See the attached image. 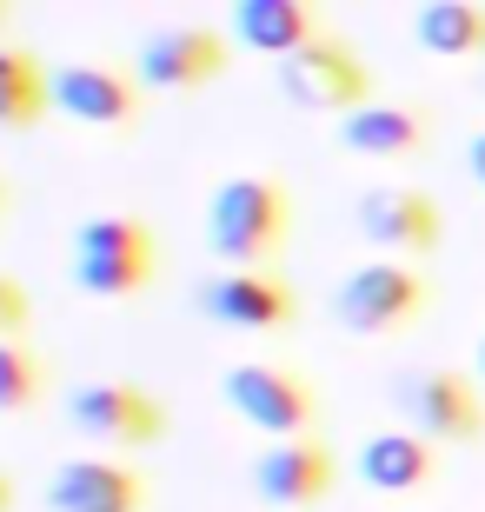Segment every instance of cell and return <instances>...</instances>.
<instances>
[{"instance_id": "6da1fadb", "label": "cell", "mask_w": 485, "mask_h": 512, "mask_svg": "<svg viewBox=\"0 0 485 512\" xmlns=\"http://www.w3.org/2000/svg\"><path fill=\"white\" fill-rule=\"evenodd\" d=\"M293 227V193L273 173H233L206 200V240L226 266H260L286 247Z\"/></svg>"}, {"instance_id": "7a4b0ae2", "label": "cell", "mask_w": 485, "mask_h": 512, "mask_svg": "<svg viewBox=\"0 0 485 512\" xmlns=\"http://www.w3.org/2000/svg\"><path fill=\"white\" fill-rule=\"evenodd\" d=\"M160 280V240L140 213H94L74 227V286L94 300H133Z\"/></svg>"}, {"instance_id": "3957f363", "label": "cell", "mask_w": 485, "mask_h": 512, "mask_svg": "<svg viewBox=\"0 0 485 512\" xmlns=\"http://www.w3.org/2000/svg\"><path fill=\"white\" fill-rule=\"evenodd\" d=\"M426 306H432V286H426V273L406 266V260H366L333 286V320L346 326V333H359V340L406 333Z\"/></svg>"}, {"instance_id": "277c9868", "label": "cell", "mask_w": 485, "mask_h": 512, "mask_svg": "<svg viewBox=\"0 0 485 512\" xmlns=\"http://www.w3.org/2000/svg\"><path fill=\"white\" fill-rule=\"evenodd\" d=\"M392 406L432 446H479L485 439V393L459 366H412L392 380Z\"/></svg>"}, {"instance_id": "5b68a950", "label": "cell", "mask_w": 485, "mask_h": 512, "mask_svg": "<svg viewBox=\"0 0 485 512\" xmlns=\"http://www.w3.org/2000/svg\"><path fill=\"white\" fill-rule=\"evenodd\" d=\"M280 94L286 107L299 114H359V107H373V67L353 54V40L339 34H319L313 47H299L293 60H280Z\"/></svg>"}, {"instance_id": "8992f818", "label": "cell", "mask_w": 485, "mask_h": 512, "mask_svg": "<svg viewBox=\"0 0 485 512\" xmlns=\"http://www.w3.org/2000/svg\"><path fill=\"white\" fill-rule=\"evenodd\" d=\"M220 393L226 406L260 426L266 439H306L319 426V393L313 380H299L293 366H273V360H240L220 373Z\"/></svg>"}, {"instance_id": "52a82bcc", "label": "cell", "mask_w": 485, "mask_h": 512, "mask_svg": "<svg viewBox=\"0 0 485 512\" xmlns=\"http://www.w3.org/2000/svg\"><path fill=\"white\" fill-rule=\"evenodd\" d=\"M67 419L74 433H87L94 446H113V453H140V446H160L173 426L167 399H153L147 386L133 380H87L67 393Z\"/></svg>"}, {"instance_id": "ba28073f", "label": "cell", "mask_w": 485, "mask_h": 512, "mask_svg": "<svg viewBox=\"0 0 485 512\" xmlns=\"http://www.w3.org/2000/svg\"><path fill=\"white\" fill-rule=\"evenodd\" d=\"M233 67V47H226L220 27H193V20H173V27H153L133 54V80L153 87V94H193L206 80H220Z\"/></svg>"}, {"instance_id": "9c48e42d", "label": "cell", "mask_w": 485, "mask_h": 512, "mask_svg": "<svg viewBox=\"0 0 485 512\" xmlns=\"http://www.w3.org/2000/svg\"><path fill=\"white\" fill-rule=\"evenodd\" d=\"M47 100L74 127H100V133L140 127V80L127 67H107V60H60L47 74Z\"/></svg>"}, {"instance_id": "30bf717a", "label": "cell", "mask_w": 485, "mask_h": 512, "mask_svg": "<svg viewBox=\"0 0 485 512\" xmlns=\"http://www.w3.org/2000/svg\"><path fill=\"white\" fill-rule=\"evenodd\" d=\"M333 486H339V459L319 433L266 439L260 453H253V493L273 512H313V506L333 499Z\"/></svg>"}, {"instance_id": "8fae6325", "label": "cell", "mask_w": 485, "mask_h": 512, "mask_svg": "<svg viewBox=\"0 0 485 512\" xmlns=\"http://www.w3.org/2000/svg\"><path fill=\"white\" fill-rule=\"evenodd\" d=\"M193 306H200L206 320H220L226 333H286L299 313L293 286L280 273H266V266H226L213 280L193 286Z\"/></svg>"}, {"instance_id": "7c38bea8", "label": "cell", "mask_w": 485, "mask_h": 512, "mask_svg": "<svg viewBox=\"0 0 485 512\" xmlns=\"http://www.w3.org/2000/svg\"><path fill=\"white\" fill-rule=\"evenodd\" d=\"M353 227L366 233L386 260H412V253H432L439 240H446V213H439V200H432L426 187H399V180H386V187L359 193Z\"/></svg>"}, {"instance_id": "4fadbf2b", "label": "cell", "mask_w": 485, "mask_h": 512, "mask_svg": "<svg viewBox=\"0 0 485 512\" xmlns=\"http://www.w3.org/2000/svg\"><path fill=\"white\" fill-rule=\"evenodd\" d=\"M47 506L54 512H147V473L107 453L60 459L54 479H47Z\"/></svg>"}, {"instance_id": "5bb4252c", "label": "cell", "mask_w": 485, "mask_h": 512, "mask_svg": "<svg viewBox=\"0 0 485 512\" xmlns=\"http://www.w3.org/2000/svg\"><path fill=\"white\" fill-rule=\"evenodd\" d=\"M359 479L386 499H412L439 479V446L419 439L412 426H386V433H373L359 446Z\"/></svg>"}, {"instance_id": "9a60e30c", "label": "cell", "mask_w": 485, "mask_h": 512, "mask_svg": "<svg viewBox=\"0 0 485 512\" xmlns=\"http://www.w3.org/2000/svg\"><path fill=\"white\" fill-rule=\"evenodd\" d=\"M226 34L240 40V47H253V54L293 60L299 47H313V40L326 34V20H319L313 0H233Z\"/></svg>"}, {"instance_id": "2e32d148", "label": "cell", "mask_w": 485, "mask_h": 512, "mask_svg": "<svg viewBox=\"0 0 485 512\" xmlns=\"http://www.w3.org/2000/svg\"><path fill=\"white\" fill-rule=\"evenodd\" d=\"M432 140V120L426 107H406V100H373L359 114L339 120V147L346 153H366V160H406Z\"/></svg>"}, {"instance_id": "e0dca14e", "label": "cell", "mask_w": 485, "mask_h": 512, "mask_svg": "<svg viewBox=\"0 0 485 512\" xmlns=\"http://www.w3.org/2000/svg\"><path fill=\"white\" fill-rule=\"evenodd\" d=\"M412 40L439 60H472L485 54V7L479 0H426L412 14Z\"/></svg>"}, {"instance_id": "ac0fdd59", "label": "cell", "mask_w": 485, "mask_h": 512, "mask_svg": "<svg viewBox=\"0 0 485 512\" xmlns=\"http://www.w3.org/2000/svg\"><path fill=\"white\" fill-rule=\"evenodd\" d=\"M47 74H54V67H40V54L0 47V133H27V127H40V120L54 114Z\"/></svg>"}, {"instance_id": "d6986e66", "label": "cell", "mask_w": 485, "mask_h": 512, "mask_svg": "<svg viewBox=\"0 0 485 512\" xmlns=\"http://www.w3.org/2000/svg\"><path fill=\"white\" fill-rule=\"evenodd\" d=\"M47 373H54V366L40 360L27 340H0V413H27V406H40Z\"/></svg>"}, {"instance_id": "ffe728a7", "label": "cell", "mask_w": 485, "mask_h": 512, "mask_svg": "<svg viewBox=\"0 0 485 512\" xmlns=\"http://www.w3.org/2000/svg\"><path fill=\"white\" fill-rule=\"evenodd\" d=\"M27 326H34V300H27V286L14 273H0V340H27Z\"/></svg>"}, {"instance_id": "44dd1931", "label": "cell", "mask_w": 485, "mask_h": 512, "mask_svg": "<svg viewBox=\"0 0 485 512\" xmlns=\"http://www.w3.org/2000/svg\"><path fill=\"white\" fill-rule=\"evenodd\" d=\"M466 160H472V180L485 187V133H472V147H466Z\"/></svg>"}, {"instance_id": "7402d4cb", "label": "cell", "mask_w": 485, "mask_h": 512, "mask_svg": "<svg viewBox=\"0 0 485 512\" xmlns=\"http://www.w3.org/2000/svg\"><path fill=\"white\" fill-rule=\"evenodd\" d=\"M0 512H14V479H7V466H0Z\"/></svg>"}, {"instance_id": "603a6c76", "label": "cell", "mask_w": 485, "mask_h": 512, "mask_svg": "<svg viewBox=\"0 0 485 512\" xmlns=\"http://www.w3.org/2000/svg\"><path fill=\"white\" fill-rule=\"evenodd\" d=\"M7 20H14V7H7V0H0V34H7Z\"/></svg>"}, {"instance_id": "cb8c5ba5", "label": "cell", "mask_w": 485, "mask_h": 512, "mask_svg": "<svg viewBox=\"0 0 485 512\" xmlns=\"http://www.w3.org/2000/svg\"><path fill=\"white\" fill-rule=\"evenodd\" d=\"M0 220H7V180H0Z\"/></svg>"}, {"instance_id": "d4e9b609", "label": "cell", "mask_w": 485, "mask_h": 512, "mask_svg": "<svg viewBox=\"0 0 485 512\" xmlns=\"http://www.w3.org/2000/svg\"><path fill=\"white\" fill-rule=\"evenodd\" d=\"M479 380H485V346H479Z\"/></svg>"}]
</instances>
